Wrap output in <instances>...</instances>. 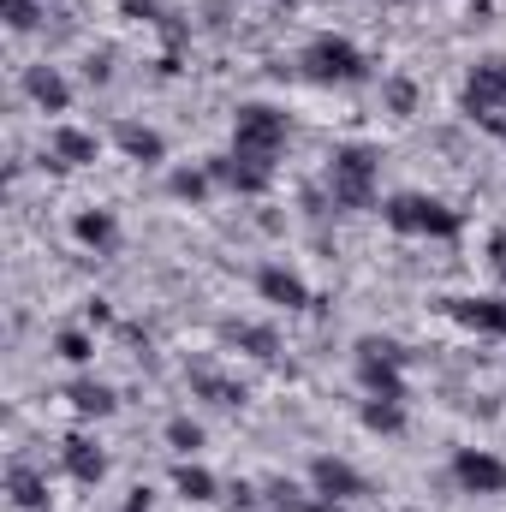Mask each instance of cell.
Returning <instances> with one entry per match:
<instances>
[{
	"label": "cell",
	"mask_w": 506,
	"mask_h": 512,
	"mask_svg": "<svg viewBox=\"0 0 506 512\" xmlns=\"http://www.w3.org/2000/svg\"><path fill=\"white\" fill-rule=\"evenodd\" d=\"M376 173H381V155L370 143H340L334 161H328V191L340 209H370L376 203Z\"/></svg>",
	"instance_id": "1"
},
{
	"label": "cell",
	"mask_w": 506,
	"mask_h": 512,
	"mask_svg": "<svg viewBox=\"0 0 506 512\" xmlns=\"http://www.w3.org/2000/svg\"><path fill=\"white\" fill-rule=\"evenodd\" d=\"M381 215H387L393 233H429V239H453V233L465 227V215H459L453 203L423 197V191H399V197H387Z\"/></svg>",
	"instance_id": "2"
},
{
	"label": "cell",
	"mask_w": 506,
	"mask_h": 512,
	"mask_svg": "<svg viewBox=\"0 0 506 512\" xmlns=\"http://www.w3.org/2000/svg\"><path fill=\"white\" fill-rule=\"evenodd\" d=\"M280 149H286V114L268 108V102H245L233 114V155L256 161V167H274Z\"/></svg>",
	"instance_id": "3"
},
{
	"label": "cell",
	"mask_w": 506,
	"mask_h": 512,
	"mask_svg": "<svg viewBox=\"0 0 506 512\" xmlns=\"http://www.w3.org/2000/svg\"><path fill=\"white\" fill-rule=\"evenodd\" d=\"M304 72H310L316 84H364V78H370V60H364L346 36H310Z\"/></svg>",
	"instance_id": "4"
},
{
	"label": "cell",
	"mask_w": 506,
	"mask_h": 512,
	"mask_svg": "<svg viewBox=\"0 0 506 512\" xmlns=\"http://www.w3.org/2000/svg\"><path fill=\"white\" fill-rule=\"evenodd\" d=\"M506 102V54H489L471 66L465 78V114L471 120H495V108Z\"/></svg>",
	"instance_id": "5"
},
{
	"label": "cell",
	"mask_w": 506,
	"mask_h": 512,
	"mask_svg": "<svg viewBox=\"0 0 506 512\" xmlns=\"http://www.w3.org/2000/svg\"><path fill=\"white\" fill-rule=\"evenodd\" d=\"M310 489H316L328 507H340V501H358V495H364V477H358L346 459H334V453H316V459H310Z\"/></svg>",
	"instance_id": "6"
},
{
	"label": "cell",
	"mask_w": 506,
	"mask_h": 512,
	"mask_svg": "<svg viewBox=\"0 0 506 512\" xmlns=\"http://www.w3.org/2000/svg\"><path fill=\"white\" fill-rule=\"evenodd\" d=\"M453 477H459L465 495H506V459L483 453V447H465L453 459Z\"/></svg>",
	"instance_id": "7"
},
{
	"label": "cell",
	"mask_w": 506,
	"mask_h": 512,
	"mask_svg": "<svg viewBox=\"0 0 506 512\" xmlns=\"http://www.w3.org/2000/svg\"><path fill=\"white\" fill-rule=\"evenodd\" d=\"M447 316L477 328V334H501L506 340V298H447Z\"/></svg>",
	"instance_id": "8"
},
{
	"label": "cell",
	"mask_w": 506,
	"mask_h": 512,
	"mask_svg": "<svg viewBox=\"0 0 506 512\" xmlns=\"http://www.w3.org/2000/svg\"><path fill=\"white\" fill-rule=\"evenodd\" d=\"M256 292H262L268 304H286V310H304V304H310V286H304L292 268H280V262L256 268Z\"/></svg>",
	"instance_id": "9"
},
{
	"label": "cell",
	"mask_w": 506,
	"mask_h": 512,
	"mask_svg": "<svg viewBox=\"0 0 506 512\" xmlns=\"http://www.w3.org/2000/svg\"><path fill=\"white\" fill-rule=\"evenodd\" d=\"M209 179H221V185H233V191H268V179H274V167H256V161H239V155H221V161H209Z\"/></svg>",
	"instance_id": "10"
},
{
	"label": "cell",
	"mask_w": 506,
	"mask_h": 512,
	"mask_svg": "<svg viewBox=\"0 0 506 512\" xmlns=\"http://www.w3.org/2000/svg\"><path fill=\"white\" fill-rule=\"evenodd\" d=\"M96 131H78V126H60L48 137V155H54V167H90L96 161Z\"/></svg>",
	"instance_id": "11"
},
{
	"label": "cell",
	"mask_w": 506,
	"mask_h": 512,
	"mask_svg": "<svg viewBox=\"0 0 506 512\" xmlns=\"http://www.w3.org/2000/svg\"><path fill=\"white\" fill-rule=\"evenodd\" d=\"M24 90H30V102L48 108V114H66V102H72V84H66L54 66H30V72H24Z\"/></svg>",
	"instance_id": "12"
},
{
	"label": "cell",
	"mask_w": 506,
	"mask_h": 512,
	"mask_svg": "<svg viewBox=\"0 0 506 512\" xmlns=\"http://www.w3.org/2000/svg\"><path fill=\"white\" fill-rule=\"evenodd\" d=\"M60 459H66V471H72L78 483H102V477H108V453H102L96 441H84V435H72V441L60 447Z\"/></svg>",
	"instance_id": "13"
},
{
	"label": "cell",
	"mask_w": 506,
	"mask_h": 512,
	"mask_svg": "<svg viewBox=\"0 0 506 512\" xmlns=\"http://www.w3.org/2000/svg\"><path fill=\"white\" fill-rule=\"evenodd\" d=\"M6 495H12V507L42 512L48 507V477H42L36 465H12V471H6Z\"/></svg>",
	"instance_id": "14"
},
{
	"label": "cell",
	"mask_w": 506,
	"mask_h": 512,
	"mask_svg": "<svg viewBox=\"0 0 506 512\" xmlns=\"http://www.w3.org/2000/svg\"><path fill=\"white\" fill-rule=\"evenodd\" d=\"M114 143H120V149H126L131 161H161V155H167V143H161V131H149V126H114Z\"/></svg>",
	"instance_id": "15"
},
{
	"label": "cell",
	"mask_w": 506,
	"mask_h": 512,
	"mask_svg": "<svg viewBox=\"0 0 506 512\" xmlns=\"http://www.w3.org/2000/svg\"><path fill=\"white\" fill-rule=\"evenodd\" d=\"M66 399H72L84 417H108V411L120 405V399H114V387H102V382H72V387H66Z\"/></svg>",
	"instance_id": "16"
},
{
	"label": "cell",
	"mask_w": 506,
	"mask_h": 512,
	"mask_svg": "<svg viewBox=\"0 0 506 512\" xmlns=\"http://www.w3.org/2000/svg\"><path fill=\"white\" fill-rule=\"evenodd\" d=\"M364 429L399 435V429H405V405H399V399H370V405H364Z\"/></svg>",
	"instance_id": "17"
},
{
	"label": "cell",
	"mask_w": 506,
	"mask_h": 512,
	"mask_svg": "<svg viewBox=\"0 0 506 512\" xmlns=\"http://www.w3.org/2000/svg\"><path fill=\"white\" fill-rule=\"evenodd\" d=\"M173 489H179L185 501H215V477H209L203 465H179V471H173Z\"/></svg>",
	"instance_id": "18"
},
{
	"label": "cell",
	"mask_w": 506,
	"mask_h": 512,
	"mask_svg": "<svg viewBox=\"0 0 506 512\" xmlns=\"http://www.w3.org/2000/svg\"><path fill=\"white\" fill-rule=\"evenodd\" d=\"M227 340H233V346H245L251 358H274V352H280L274 328H251V322H245V328H227Z\"/></svg>",
	"instance_id": "19"
},
{
	"label": "cell",
	"mask_w": 506,
	"mask_h": 512,
	"mask_svg": "<svg viewBox=\"0 0 506 512\" xmlns=\"http://www.w3.org/2000/svg\"><path fill=\"white\" fill-rule=\"evenodd\" d=\"M191 387H197V393H209L215 405H239V399H245V387H239V382H221L215 370H191Z\"/></svg>",
	"instance_id": "20"
},
{
	"label": "cell",
	"mask_w": 506,
	"mask_h": 512,
	"mask_svg": "<svg viewBox=\"0 0 506 512\" xmlns=\"http://www.w3.org/2000/svg\"><path fill=\"white\" fill-rule=\"evenodd\" d=\"M72 233H78L84 245H108V239H114V215H108V209H96V215H78V227H72Z\"/></svg>",
	"instance_id": "21"
},
{
	"label": "cell",
	"mask_w": 506,
	"mask_h": 512,
	"mask_svg": "<svg viewBox=\"0 0 506 512\" xmlns=\"http://www.w3.org/2000/svg\"><path fill=\"white\" fill-rule=\"evenodd\" d=\"M0 18H6V30H36L42 24V6L36 0H0Z\"/></svg>",
	"instance_id": "22"
},
{
	"label": "cell",
	"mask_w": 506,
	"mask_h": 512,
	"mask_svg": "<svg viewBox=\"0 0 506 512\" xmlns=\"http://www.w3.org/2000/svg\"><path fill=\"white\" fill-rule=\"evenodd\" d=\"M381 96H387V108H393V114H411V108H417V84H411V78H387V90H381Z\"/></svg>",
	"instance_id": "23"
},
{
	"label": "cell",
	"mask_w": 506,
	"mask_h": 512,
	"mask_svg": "<svg viewBox=\"0 0 506 512\" xmlns=\"http://www.w3.org/2000/svg\"><path fill=\"white\" fill-rule=\"evenodd\" d=\"M167 441H173L179 453H197V447H203V429H197L191 417H173V423H167Z\"/></svg>",
	"instance_id": "24"
},
{
	"label": "cell",
	"mask_w": 506,
	"mask_h": 512,
	"mask_svg": "<svg viewBox=\"0 0 506 512\" xmlns=\"http://www.w3.org/2000/svg\"><path fill=\"white\" fill-rule=\"evenodd\" d=\"M167 191H173V197H185V203H197V197L209 191V173H173V179H167Z\"/></svg>",
	"instance_id": "25"
},
{
	"label": "cell",
	"mask_w": 506,
	"mask_h": 512,
	"mask_svg": "<svg viewBox=\"0 0 506 512\" xmlns=\"http://www.w3.org/2000/svg\"><path fill=\"white\" fill-rule=\"evenodd\" d=\"M60 358H66V364H84V358H90V334L66 328V334H60Z\"/></svg>",
	"instance_id": "26"
},
{
	"label": "cell",
	"mask_w": 506,
	"mask_h": 512,
	"mask_svg": "<svg viewBox=\"0 0 506 512\" xmlns=\"http://www.w3.org/2000/svg\"><path fill=\"white\" fill-rule=\"evenodd\" d=\"M120 12H126V18H155L161 6H155V0H120Z\"/></svg>",
	"instance_id": "27"
},
{
	"label": "cell",
	"mask_w": 506,
	"mask_h": 512,
	"mask_svg": "<svg viewBox=\"0 0 506 512\" xmlns=\"http://www.w3.org/2000/svg\"><path fill=\"white\" fill-rule=\"evenodd\" d=\"M489 262H495V274H506V233L489 239Z\"/></svg>",
	"instance_id": "28"
},
{
	"label": "cell",
	"mask_w": 506,
	"mask_h": 512,
	"mask_svg": "<svg viewBox=\"0 0 506 512\" xmlns=\"http://www.w3.org/2000/svg\"><path fill=\"white\" fill-rule=\"evenodd\" d=\"M489 126H495V131H501V137H506V126H501V120H489Z\"/></svg>",
	"instance_id": "29"
},
{
	"label": "cell",
	"mask_w": 506,
	"mask_h": 512,
	"mask_svg": "<svg viewBox=\"0 0 506 512\" xmlns=\"http://www.w3.org/2000/svg\"><path fill=\"white\" fill-rule=\"evenodd\" d=\"M280 6H292V0H280Z\"/></svg>",
	"instance_id": "30"
}]
</instances>
